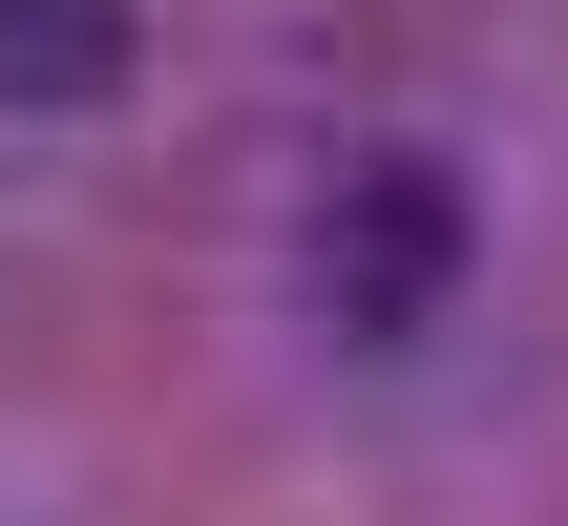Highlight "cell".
Returning <instances> with one entry per match:
<instances>
[{
    "instance_id": "1",
    "label": "cell",
    "mask_w": 568,
    "mask_h": 526,
    "mask_svg": "<svg viewBox=\"0 0 568 526\" xmlns=\"http://www.w3.org/2000/svg\"><path fill=\"white\" fill-rule=\"evenodd\" d=\"M464 274H485V211H464V169H422V148H358V169L316 190V316H337V337H422V316H464Z\"/></svg>"
},
{
    "instance_id": "2",
    "label": "cell",
    "mask_w": 568,
    "mask_h": 526,
    "mask_svg": "<svg viewBox=\"0 0 568 526\" xmlns=\"http://www.w3.org/2000/svg\"><path fill=\"white\" fill-rule=\"evenodd\" d=\"M0 105H42V127L126 105V0H0Z\"/></svg>"
}]
</instances>
